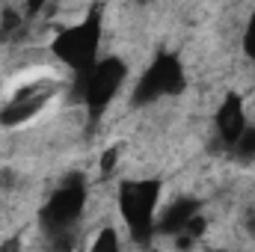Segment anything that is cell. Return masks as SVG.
<instances>
[{"label": "cell", "instance_id": "6da1fadb", "mask_svg": "<svg viewBox=\"0 0 255 252\" xmlns=\"http://www.w3.org/2000/svg\"><path fill=\"white\" fill-rule=\"evenodd\" d=\"M98 45H101V21L98 12H92L89 18L63 27L51 48L74 74L86 77L98 65Z\"/></svg>", "mask_w": 255, "mask_h": 252}, {"label": "cell", "instance_id": "7a4b0ae2", "mask_svg": "<svg viewBox=\"0 0 255 252\" xmlns=\"http://www.w3.org/2000/svg\"><path fill=\"white\" fill-rule=\"evenodd\" d=\"M57 89H60V80L51 74V68H39V74H33V77L21 80L15 86V92L9 95L6 107L0 110V125L15 127V125H24V122L36 119L51 104Z\"/></svg>", "mask_w": 255, "mask_h": 252}, {"label": "cell", "instance_id": "3957f363", "mask_svg": "<svg viewBox=\"0 0 255 252\" xmlns=\"http://www.w3.org/2000/svg\"><path fill=\"white\" fill-rule=\"evenodd\" d=\"M86 205V184L80 175H68L60 187L54 190V196L48 199V205L42 208V229L51 238H63L74 235V226L80 223Z\"/></svg>", "mask_w": 255, "mask_h": 252}, {"label": "cell", "instance_id": "277c9868", "mask_svg": "<svg viewBox=\"0 0 255 252\" xmlns=\"http://www.w3.org/2000/svg\"><path fill=\"white\" fill-rule=\"evenodd\" d=\"M160 181H122L119 190V211L128 223L133 241H145L154 232V208H157Z\"/></svg>", "mask_w": 255, "mask_h": 252}, {"label": "cell", "instance_id": "5b68a950", "mask_svg": "<svg viewBox=\"0 0 255 252\" xmlns=\"http://www.w3.org/2000/svg\"><path fill=\"white\" fill-rule=\"evenodd\" d=\"M184 92V68L181 60L175 54H160L154 63L148 65V71H142L139 83L133 86V98L130 104L133 107H142V104H151L163 95H178Z\"/></svg>", "mask_w": 255, "mask_h": 252}, {"label": "cell", "instance_id": "8992f818", "mask_svg": "<svg viewBox=\"0 0 255 252\" xmlns=\"http://www.w3.org/2000/svg\"><path fill=\"white\" fill-rule=\"evenodd\" d=\"M128 77V65L119 57H107V60H98V65L83 77V89H80V98L86 101L89 107V119H98L110 101L116 98V92L122 89Z\"/></svg>", "mask_w": 255, "mask_h": 252}, {"label": "cell", "instance_id": "52a82bcc", "mask_svg": "<svg viewBox=\"0 0 255 252\" xmlns=\"http://www.w3.org/2000/svg\"><path fill=\"white\" fill-rule=\"evenodd\" d=\"M217 130L223 136V142L232 148L238 142V136L247 130V113H244V101L241 95H226L220 110H217Z\"/></svg>", "mask_w": 255, "mask_h": 252}, {"label": "cell", "instance_id": "ba28073f", "mask_svg": "<svg viewBox=\"0 0 255 252\" xmlns=\"http://www.w3.org/2000/svg\"><path fill=\"white\" fill-rule=\"evenodd\" d=\"M196 214H202V211H199V202L190 199V196H181V199H175V202L160 214V220L154 223V232H160L163 238H175V235H181V232L187 229V223H190Z\"/></svg>", "mask_w": 255, "mask_h": 252}, {"label": "cell", "instance_id": "9c48e42d", "mask_svg": "<svg viewBox=\"0 0 255 252\" xmlns=\"http://www.w3.org/2000/svg\"><path fill=\"white\" fill-rule=\"evenodd\" d=\"M232 157L241 163H253L255 160V125H247V130L238 136V142L232 145Z\"/></svg>", "mask_w": 255, "mask_h": 252}, {"label": "cell", "instance_id": "30bf717a", "mask_svg": "<svg viewBox=\"0 0 255 252\" xmlns=\"http://www.w3.org/2000/svg\"><path fill=\"white\" fill-rule=\"evenodd\" d=\"M92 252H122V244H119V235L113 229H104L98 232L95 244H92Z\"/></svg>", "mask_w": 255, "mask_h": 252}, {"label": "cell", "instance_id": "8fae6325", "mask_svg": "<svg viewBox=\"0 0 255 252\" xmlns=\"http://www.w3.org/2000/svg\"><path fill=\"white\" fill-rule=\"evenodd\" d=\"M244 51H247V57L255 60V6L253 12H250V21H247V33H244Z\"/></svg>", "mask_w": 255, "mask_h": 252}, {"label": "cell", "instance_id": "7c38bea8", "mask_svg": "<svg viewBox=\"0 0 255 252\" xmlns=\"http://www.w3.org/2000/svg\"><path fill=\"white\" fill-rule=\"evenodd\" d=\"M116 160H119V145H110V148L101 154V172L110 175V172L116 169Z\"/></svg>", "mask_w": 255, "mask_h": 252}, {"label": "cell", "instance_id": "4fadbf2b", "mask_svg": "<svg viewBox=\"0 0 255 252\" xmlns=\"http://www.w3.org/2000/svg\"><path fill=\"white\" fill-rule=\"evenodd\" d=\"M0 252H21V241H18V238H9V241L0 247Z\"/></svg>", "mask_w": 255, "mask_h": 252}, {"label": "cell", "instance_id": "5bb4252c", "mask_svg": "<svg viewBox=\"0 0 255 252\" xmlns=\"http://www.w3.org/2000/svg\"><path fill=\"white\" fill-rule=\"evenodd\" d=\"M244 229H247V235H250V238H255V214H247Z\"/></svg>", "mask_w": 255, "mask_h": 252}]
</instances>
